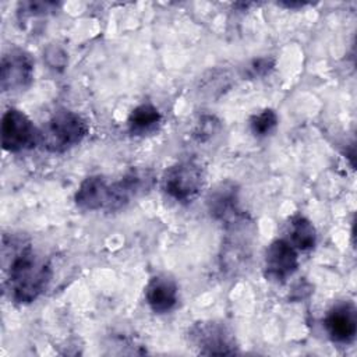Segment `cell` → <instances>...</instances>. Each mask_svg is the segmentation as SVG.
<instances>
[{
	"instance_id": "1",
	"label": "cell",
	"mask_w": 357,
	"mask_h": 357,
	"mask_svg": "<svg viewBox=\"0 0 357 357\" xmlns=\"http://www.w3.org/2000/svg\"><path fill=\"white\" fill-rule=\"evenodd\" d=\"M3 265L6 272L4 287L17 304L35 301L49 286L52 268L28 241L3 238Z\"/></svg>"
},
{
	"instance_id": "2",
	"label": "cell",
	"mask_w": 357,
	"mask_h": 357,
	"mask_svg": "<svg viewBox=\"0 0 357 357\" xmlns=\"http://www.w3.org/2000/svg\"><path fill=\"white\" fill-rule=\"evenodd\" d=\"M223 226L225 236L220 245L219 265L226 276L233 278L241 275L251 264L257 241V225L248 213L243 212Z\"/></svg>"
},
{
	"instance_id": "3",
	"label": "cell",
	"mask_w": 357,
	"mask_h": 357,
	"mask_svg": "<svg viewBox=\"0 0 357 357\" xmlns=\"http://www.w3.org/2000/svg\"><path fill=\"white\" fill-rule=\"evenodd\" d=\"M86 134L88 124L78 113L60 109L39 130V142L50 153H63L78 145Z\"/></svg>"
},
{
	"instance_id": "4",
	"label": "cell",
	"mask_w": 357,
	"mask_h": 357,
	"mask_svg": "<svg viewBox=\"0 0 357 357\" xmlns=\"http://www.w3.org/2000/svg\"><path fill=\"white\" fill-rule=\"evenodd\" d=\"M205 181L204 169L195 160H180L167 167L162 176V188L166 195L180 204L194 201Z\"/></svg>"
},
{
	"instance_id": "5",
	"label": "cell",
	"mask_w": 357,
	"mask_h": 357,
	"mask_svg": "<svg viewBox=\"0 0 357 357\" xmlns=\"http://www.w3.org/2000/svg\"><path fill=\"white\" fill-rule=\"evenodd\" d=\"M191 344L201 354L226 356L236 354L237 343L227 325L218 321H201L191 326L188 332Z\"/></svg>"
},
{
	"instance_id": "6",
	"label": "cell",
	"mask_w": 357,
	"mask_h": 357,
	"mask_svg": "<svg viewBox=\"0 0 357 357\" xmlns=\"http://www.w3.org/2000/svg\"><path fill=\"white\" fill-rule=\"evenodd\" d=\"M1 145L8 152L32 149L39 142V130L32 120L18 109H8L1 117Z\"/></svg>"
},
{
	"instance_id": "7",
	"label": "cell",
	"mask_w": 357,
	"mask_h": 357,
	"mask_svg": "<svg viewBox=\"0 0 357 357\" xmlns=\"http://www.w3.org/2000/svg\"><path fill=\"white\" fill-rule=\"evenodd\" d=\"M33 79V60L22 49L14 47L6 52L0 64V85L3 92L25 89Z\"/></svg>"
},
{
	"instance_id": "8",
	"label": "cell",
	"mask_w": 357,
	"mask_h": 357,
	"mask_svg": "<svg viewBox=\"0 0 357 357\" xmlns=\"http://www.w3.org/2000/svg\"><path fill=\"white\" fill-rule=\"evenodd\" d=\"M155 181V176L149 169L131 167L119 180L112 181V202L107 212L124 208L131 199L148 192Z\"/></svg>"
},
{
	"instance_id": "9",
	"label": "cell",
	"mask_w": 357,
	"mask_h": 357,
	"mask_svg": "<svg viewBox=\"0 0 357 357\" xmlns=\"http://www.w3.org/2000/svg\"><path fill=\"white\" fill-rule=\"evenodd\" d=\"M298 268L297 250L283 238L273 240L264 255V275L266 279L283 283Z\"/></svg>"
},
{
	"instance_id": "10",
	"label": "cell",
	"mask_w": 357,
	"mask_h": 357,
	"mask_svg": "<svg viewBox=\"0 0 357 357\" xmlns=\"http://www.w3.org/2000/svg\"><path fill=\"white\" fill-rule=\"evenodd\" d=\"M324 328L333 343H351L357 333V311L354 304L342 301L332 305L324 318Z\"/></svg>"
},
{
	"instance_id": "11",
	"label": "cell",
	"mask_w": 357,
	"mask_h": 357,
	"mask_svg": "<svg viewBox=\"0 0 357 357\" xmlns=\"http://www.w3.org/2000/svg\"><path fill=\"white\" fill-rule=\"evenodd\" d=\"M206 206L215 220L223 225L233 220L244 212L240 206L238 185L229 180L220 181L208 192Z\"/></svg>"
},
{
	"instance_id": "12",
	"label": "cell",
	"mask_w": 357,
	"mask_h": 357,
	"mask_svg": "<svg viewBox=\"0 0 357 357\" xmlns=\"http://www.w3.org/2000/svg\"><path fill=\"white\" fill-rule=\"evenodd\" d=\"M75 204L82 211H109L112 202V183L100 174L86 177L75 192Z\"/></svg>"
},
{
	"instance_id": "13",
	"label": "cell",
	"mask_w": 357,
	"mask_h": 357,
	"mask_svg": "<svg viewBox=\"0 0 357 357\" xmlns=\"http://www.w3.org/2000/svg\"><path fill=\"white\" fill-rule=\"evenodd\" d=\"M145 300L149 308L156 314L172 311L178 301L176 282L167 275L153 276L145 287Z\"/></svg>"
},
{
	"instance_id": "14",
	"label": "cell",
	"mask_w": 357,
	"mask_h": 357,
	"mask_svg": "<svg viewBox=\"0 0 357 357\" xmlns=\"http://www.w3.org/2000/svg\"><path fill=\"white\" fill-rule=\"evenodd\" d=\"M162 123V114L151 103H142L137 106L127 119L128 131L131 135L142 137L158 130Z\"/></svg>"
},
{
	"instance_id": "15",
	"label": "cell",
	"mask_w": 357,
	"mask_h": 357,
	"mask_svg": "<svg viewBox=\"0 0 357 357\" xmlns=\"http://www.w3.org/2000/svg\"><path fill=\"white\" fill-rule=\"evenodd\" d=\"M297 251H310L317 244V230L311 220L303 215L290 219V241Z\"/></svg>"
},
{
	"instance_id": "16",
	"label": "cell",
	"mask_w": 357,
	"mask_h": 357,
	"mask_svg": "<svg viewBox=\"0 0 357 357\" xmlns=\"http://www.w3.org/2000/svg\"><path fill=\"white\" fill-rule=\"evenodd\" d=\"M278 123L279 119L276 112L272 109H264L250 119V130L255 137L262 138L268 137L276 128Z\"/></svg>"
},
{
	"instance_id": "17",
	"label": "cell",
	"mask_w": 357,
	"mask_h": 357,
	"mask_svg": "<svg viewBox=\"0 0 357 357\" xmlns=\"http://www.w3.org/2000/svg\"><path fill=\"white\" fill-rule=\"evenodd\" d=\"M60 3L56 1H22L18 4V15L21 18L45 17L59 10Z\"/></svg>"
},
{
	"instance_id": "18",
	"label": "cell",
	"mask_w": 357,
	"mask_h": 357,
	"mask_svg": "<svg viewBox=\"0 0 357 357\" xmlns=\"http://www.w3.org/2000/svg\"><path fill=\"white\" fill-rule=\"evenodd\" d=\"M220 130V121L215 116H202L195 128H194V138L198 142H206L212 139Z\"/></svg>"
},
{
	"instance_id": "19",
	"label": "cell",
	"mask_w": 357,
	"mask_h": 357,
	"mask_svg": "<svg viewBox=\"0 0 357 357\" xmlns=\"http://www.w3.org/2000/svg\"><path fill=\"white\" fill-rule=\"evenodd\" d=\"M275 67V60L271 57H258L252 60L247 67V75L251 78L265 77Z\"/></svg>"
},
{
	"instance_id": "20",
	"label": "cell",
	"mask_w": 357,
	"mask_h": 357,
	"mask_svg": "<svg viewBox=\"0 0 357 357\" xmlns=\"http://www.w3.org/2000/svg\"><path fill=\"white\" fill-rule=\"evenodd\" d=\"M46 60L52 68H63L66 66L67 56L66 53L59 47H49L46 50Z\"/></svg>"
},
{
	"instance_id": "21",
	"label": "cell",
	"mask_w": 357,
	"mask_h": 357,
	"mask_svg": "<svg viewBox=\"0 0 357 357\" xmlns=\"http://www.w3.org/2000/svg\"><path fill=\"white\" fill-rule=\"evenodd\" d=\"M280 6H283V7H287V8H298V7H303V6H305V3H293V1H284V3H280Z\"/></svg>"
}]
</instances>
